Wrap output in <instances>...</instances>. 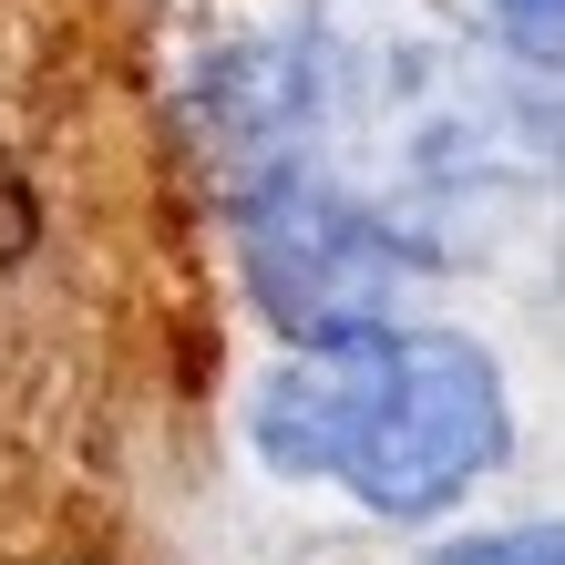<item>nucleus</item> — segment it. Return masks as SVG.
I'll return each mask as SVG.
<instances>
[{
    "label": "nucleus",
    "instance_id": "obj_2",
    "mask_svg": "<svg viewBox=\"0 0 565 565\" xmlns=\"http://www.w3.org/2000/svg\"><path fill=\"white\" fill-rule=\"evenodd\" d=\"M237 237H247V278L268 298V319L298 340L371 329L391 309V278H402V247L381 237V216H360L309 164H268L237 195Z\"/></svg>",
    "mask_w": 565,
    "mask_h": 565
},
{
    "label": "nucleus",
    "instance_id": "obj_3",
    "mask_svg": "<svg viewBox=\"0 0 565 565\" xmlns=\"http://www.w3.org/2000/svg\"><path fill=\"white\" fill-rule=\"evenodd\" d=\"M31 268H42V195L0 164V309H11V288H21Z\"/></svg>",
    "mask_w": 565,
    "mask_h": 565
},
{
    "label": "nucleus",
    "instance_id": "obj_5",
    "mask_svg": "<svg viewBox=\"0 0 565 565\" xmlns=\"http://www.w3.org/2000/svg\"><path fill=\"white\" fill-rule=\"evenodd\" d=\"M504 11H514L524 42H545V52H555V0H504Z\"/></svg>",
    "mask_w": 565,
    "mask_h": 565
},
{
    "label": "nucleus",
    "instance_id": "obj_4",
    "mask_svg": "<svg viewBox=\"0 0 565 565\" xmlns=\"http://www.w3.org/2000/svg\"><path fill=\"white\" fill-rule=\"evenodd\" d=\"M422 565H565V555H555V524H504V535H462V545H431Z\"/></svg>",
    "mask_w": 565,
    "mask_h": 565
},
{
    "label": "nucleus",
    "instance_id": "obj_1",
    "mask_svg": "<svg viewBox=\"0 0 565 565\" xmlns=\"http://www.w3.org/2000/svg\"><path fill=\"white\" fill-rule=\"evenodd\" d=\"M278 473H329L371 514H443L504 462V381L452 329H340L257 402Z\"/></svg>",
    "mask_w": 565,
    "mask_h": 565
}]
</instances>
